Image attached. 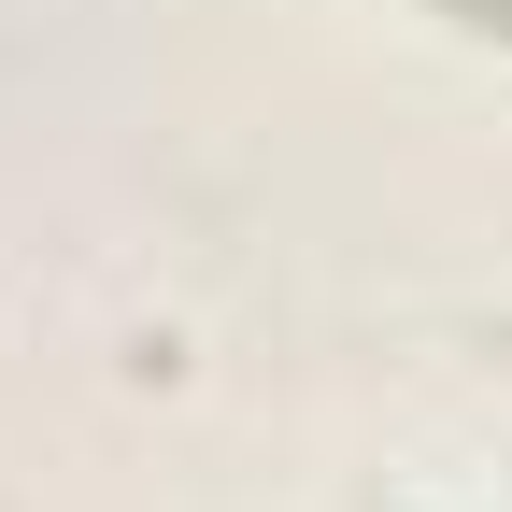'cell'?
<instances>
[{
  "mask_svg": "<svg viewBox=\"0 0 512 512\" xmlns=\"http://www.w3.org/2000/svg\"><path fill=\"white\" fill-rule=\"evenodd\" d=\"M441 15H456V29H498V43H512V0H441Z\"/></svg>",
  "mask_w": 512,
  "mask_h": 512,
  "instance_id": "obj_1",
  "label": "cell"
}]
</instances>
